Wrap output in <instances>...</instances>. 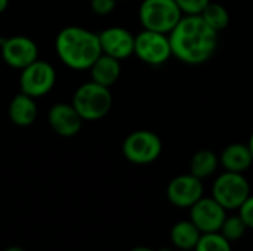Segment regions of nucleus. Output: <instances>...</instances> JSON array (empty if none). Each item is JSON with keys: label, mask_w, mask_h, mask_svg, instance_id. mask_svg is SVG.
<instances>
[{"label": "nucleus", "mask_w": 253, "mask_h": 251, "mask_svg": "<svg viewBox=\"0 0 253 251\" xmlns=\"http://www.w3.org/2000/svg\"><path fill=\"white\" fill-rule=\"evenodd\" d=\"M157 251H175L173 249H170V247H162V249H159Z\"/></svg>", "instance_id": "nucleus-29"}, {"label": "nucleus", "mask_w": 253, "mask_h": 251, "mask_svg": "<svg viewBox=\"0 0 253 251\" xmlns=\"http://www.w3.org/2000/svg\"><path fill=\"white\" fill-rule=\"evenodd\" d=\"M129 251H156V250H153V249H150V247H145V246H138V247L130 249Z\"/></svg>", "instance_id": "nucleus-25"}, {"label": "nucleus", "mask_w": 253, "mask_h": 251, "mask_svg": "<svg viewBox=\"0 0 253 251\" xmlns=\"http://www.w3.org/2000/svg\"><path fill=\"white\" fill-rule=\"evenodd\" d=\"M202 18L218 33L225 30L230 24V13L227 7L213 1H211L206 6V9L202 12Z\"/></svg>", "instance_id": "nucleus-19"}, {"label": "nucleus", "mask_w": 253, "mask_h": 251, "mask_svg": "<svg viewBox=\"0 0 253 251\" xmlns=\"http://www.w3.org/2000/svg\"><path fill=\"white\" fill-rule=\"evenodd\" d=\"M7 4H9V0H0V13H3L7 9Z\"/></svg>", "instance_id": "nucleus-26"}, {"label": "nucleus", "mask_w": 253, "mask_h": 251, "mask_svg": "<svg viewBox=\"0 0 253 251\" xmlns=\"http://www.w3.org/2000/svg\"><path fill=\"white\" fill-rule=\"evenodd\" d=\"M136 58L147 65L160 67L166 64L172 55L169 34L142 30L135 36V52Z\"/></svg>", "instance_id": "nucleus-7"}, {"label": "nucleus", "mask_w": 253, "mask_h": 251, "mask_svg": "<svg viewBox=\"0 0 253 251\" xmlns=\"http://www.w3.org/2000/svg\"><path fill=\"white\" fill-rule=\"evenodd\" d=\"M172 55L187 65L208 62L218 49V31H215L202 15H184L178 25L169 33Z\"/></svg>", "instance_id": "nucleus-1"}, {"label": "nucleus", "mask_w": 253, "mask_h": 251, "mask_svg": "<svg viewBox=\"0 0 253 251\" xmlns=\"http://www.w3.org/2000/svg\"><path fill=\"white\" fill-rule=\"evenodd\" d=\"M251 195V185L243 173L224 172L212 185V197L228 212L239 210Z\"/></svg>", "instance_id": "nucleus-6"}, {"label": "nucleus", "mask_w": 253, "mask_h": 251, "mask_svg": "<svg viewBox=\"0 0 253 251\" xmlns=\"http://www.w3.org/2000/svg\"><path fill=\"white\" fill-rule=\"evenodd\" d=\"M203 180L188 173L179 175L169 182L166 197L169 203L178 209H191L203 197Z\"/></svg>", "instance_id": "nucleus-10"}, {"label": "nucleus", "mask_w": 253, "mask_h": 251, "mask_svg": "<svg viewBox=\"0 0 253 251\" xmlns=\"http://www.w3.org/2000/svg\"><path fill=\"white\" fill-rule=\"evenodd\" d=\"M248 146H249V149H251V154H252V158H253V132H252V135H251V138H249Z\"/></svg>", "instance_id": "nucleus-27"}, {"label": "nucleus", "mask_w": 253, "mask_h": 251, "mask_svg": "<svg viewBox=\"0 0 253 251\" xmlns=\"http://www.w3.org/2000/svg\"><path fill=\"white\" fill-rule=\"evenodd\" d=\"M7 112H9V118L13 124H16L19 127H28L37 118L36 99L21 92L10 101Z\"/></svg>", "instance_id": "nucleus-15"}, {"label": "nucleus", "mask_w": 253, "mask_h": 251, "mask_svg": "<svg viewBox=\"0 0 253 251\" xmlns=\"http://www.w3.org/2000/svg\"><path fill=\"white\" fill-rule=\"evenodd\" d=\"M219 163L225 172L245 173L253 164L252 154L248 145L243 143H231L224 148L219 155Z\"/></svg>", "instance_id": "nucleus-14"}, {"label": "nucleus", "mask_w": 253, "mask_h": 251, "mask_svg": "<svg viewBox=\"0 0 253 251\" xmlns=\"http://www.w3.org/2000/svg\"><path fill=\"white\" fill-rule=\"evenodd\" d=\"M119 1H125V0H119Z\"/></svg>", "instance_id": "nucleus-30"}, {"label": "nucleus", "mask_w": 253, "mask_h": 251, "mask_svg": "<svg viewBox=\"0 0 253 251\" xmlns=\"http://www.w3.org/2000/svg\"><path fill=\"white\" fill-rule=\"evenodd\" d=\"M248 225L245 223V220L242 219L240 215H233V216H227L221 229H219V234L224 235L230 243H234V241H239L242 240L246 232H248Z\"/></svg>", "instance_id": "nucleus-20"}, {"label": "nucleus", "mask_w": 253, "mask_h": 251, "mask_svg": "<svg viewBox=\"0 0 253 251\" xmlns=\"http://www.w3.org/2000/svg\"><path fill=\"white\" fill-rule=\"evenodd\" d=\"M184 15H202L212 0H175Z\"/></svg>", "instance_id": "nucleus-22"}, {"label": "nucleus", "mask_w": 253, "mask_h": 251, "mask_svg": "<svg viewBox=\"0 0 253 251\" xmlns=\"http://www.w3.org/2000/svg\"><path fill=\"white\" fill-rule=\"evenodd\" d=\"M123 155L136 166L151 164L162 155L163 143L157 133L151 130H136L126 136L122 145Z\"/></svg>", "instance_id": "nucleus-5"}, {"label": "nucleus", "mask_w": 253, "mask_h": 251, "mask_svg": "<svg viewBox=\"0 0 253 251\" xmlns=\"http://www.w3.org/2000/svg\"><path fill=\"white\" fill-rule=\"evenodd\" d=\"M200 229L188 219L176 222L170 229V243L179 251H194L196 246L202 238Z\"/></svg>", "instance_id": "nucleus-17"}, {"label": "nucleus", "mask_w": 253, "mask_h": 251, "mask_svg": "<svg viewBox=\"0 0 253 251\" xmlns=\"http://www.w3.org/2000/svg\"><path fill=\"white\" fill-rule=\"evenodd\" d=\"M56 81L55 68L46 61H34L24 70H21L19 75V87L21 92L37 99L47 95Z\"/></svg>", "instance_id": "nucleus-8"}, {"label": "nucleus", "mask_w": 253, "mask_h": 251, "mask_svg": "<svg viewBox=\"0 0 253 251\" xmlns=\"http://www.w3.org/2000/svg\"><path fill=\"white\" fill-rule=\"evenodd\" d=\"M194 251H233L231 243L219 232L203 234Z\"/></svg>", "instance_id": "nucleus-21"}, {"label": "nucleus", "mask_w": 253, "mask_h": 251, "mask_svg": "<svg viewBox=\"0 0 253 251\" xmlns=\"http://www.w3.org/2000/svg\"><path fill=\"white\" fill-rule=\"evenodd\" d=\"M49 124L52 130L62 138L76 136L83 124V118L73 107V104H55L47 114Z\"/></svg>", "instance_id": "nucleus-13"}, {"label": "nucleus", "mask_w": 253, "mask_h": 251, "mask_svg": "<svg viewBox=\"0 0 253 251\" xmlns=\"http://www.w3.org/2000/svg\"><path fill=\"white\" fill-rule=\"evenodd\" d=\"M71 104L83 121H98L110 112L113 107V96L110 87L90 80L77 87Z\"/></svg>", "instance_id": "nucleus-3"}, {"label": "nucleus", "mask_w": 253, "mask_h": 251, "mask_svg": "<svg viewBox=\"0 0 253 251\" xmlns=\"http://www.w3.org/2000/svg\"><path fill=\"white\" fill-rule=\"evenodd\" d=\"M102 53L123 61L135 52V36L123 27H110L99 33Z\"/></svg>", "instance_id": "nucleus-12"}, {"label": "nucleus", "mask_w": 253, "mask_h": 251, "mask_svg": "<svg viewBox=\"0 0 253 251\" xmlns=\"http://www.w3.org/2000/svg\"><path fill=\"white\" fill-rule=\"evenodd\" d=\"M219 164V157L212 149H200L191 157L190 173L203 180L213 176Z\"/></svg>", "instance_id": "nucleus-18"}, {"label": "nucleus", "mask_w": 253, "mask_h": 251, "mask_svg": "<svg viewBox=\"0 0 253 251\" xmlns=\"http://www.w3.org/2000/svg\"><path fill=\"white\" fill-rule=\"evenodd\" d=\"M117 1L119 0H90V9L98 16H107L116 9Z\"/></svg>", "instance_id": "nucleus-23"}, {"label": "nucleus", "mask_w": 253, "mask_h": 251, "mask_svg": "<svg viewBox=\"0 0 253 251\" xmlns=\"http://www.w3.org/2000/svg\"><path fill=\"white\" fill-rule=\"evenodd\" d=\"M138 16L144 30L169 34L184 13L175 0H142Z\"/></svg>", "instance_id": "nucleus-4"}, {"label": "nucleus", "mask_w": 253, "mask_h": 251, "mask_svg": "<svg viewBox=\"0 0 253 251\" xmlns=\"http://www.w3.org/2000/svg\"><path fill=\"white\" fill-rule=\"evenodd\" d=\"M3 251H25V250H24V249H21V247L12 246V247H7V249H4Z\"/></svg>", "instance_id": "nucleus-28"}, {"label": "nucleus", "mask_w": 253, "mask_h": 251, "mask_svg": "<svg viewBox=\"0 0 253 251\" xmlns=\"http://www.w3.org/2000/svg\"><path fill=\"white\" fill-rule=\"evenodd\" d=\"M227 216V210L212 195H203L190 209V220L200 229L202 234L219 232Z\"/></svg>", "instance_id": "nucleus-11"}, {"label": "nucleus", "mask_w": 253, "mask_h": 251, "mask_svg": "<svg viewBox=\"0 0 253 251\" xmlns=\"http://www.w3.org/2000/svg\"><path fill=\"white\" fill-rule=\"evenodd\" d=\"M55 50L59 61L76 71H84L102 55L99 34L83 27L62 28L55 38Z\"/></svg>", "instance_id": "nucleus-2"}, {"label": "nucleus", "mask_w": 253, "mask_h": 251, "mask_svg": "<svg viewBox=\"0 0 253 251\" xmlns=\"http://www.w3.org/2000/svg\"><path fill=\"white\" fill-rule=\"evenodd\" d=\"M3 61L16 70H24L39 59V49L33 38L27 36H13L0 40Z\"/></svg>", "instance_id": "nucleus-9"}, {"label": "nucleus", "mask_w": 253, "mask_h": 251, "mask_svg": "<svg viewBox=\"0 0 253 251\" xmlns=\"http://www.w3.org/2000/svg\"><path fill=\"white\" fill-rule=\"evenodd\" d=\"M239 215L245 220L249 229H253V195L251 194L249 198L243 203V206L239 209Z\"/></svg>", "instance_id": "nucleus-24"}, {"label": "nucleus", "mask_w": 253, "mask_h": 251, "mask_svg": "<svg viewBox=\"0 0 253 251\" xmlns=\"http://www.w3.org/2000/svg\"><path fill=\"white\" fill-rule=\"evenodd\" d=\"M89 72H90L92 81H95L101 86H105V87H111L120 78L122 65H120L119 59L102 53L92 64V67L89 68Z\"/></svg>", "instance_id": "nucleus-16"}]
</instances>
